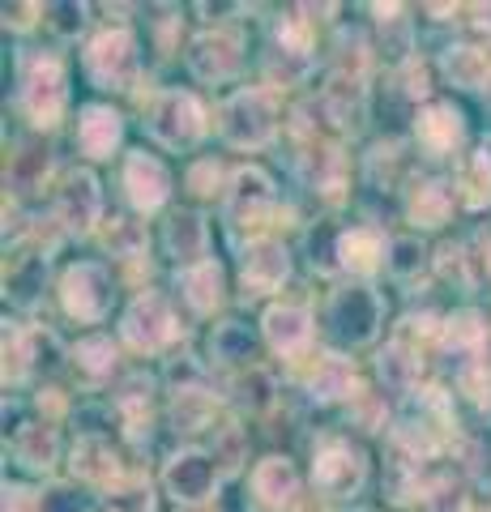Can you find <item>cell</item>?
Returning <instances> with one entry per match:
<instances>
[{"mask_svg": "<svg viewBox=\"0 0 491 512\" xmlns=\"http://www.w3.org/2000/svg\"><path fill=\"white\" fill-rule=\"evenodd\" d=\"M218 128L235 150H261L278 128V103L274 94L252 86V90H235L231 99L218 111Z\"/></svg>", "mask_w": 491, "mask_h": 512, "instance_id": "1", "label": "cell"}, {"mask_svg": "<svg viewBox=\"0 0 491 512\" xmlns=\"http://www.w3.org/2000/svg\"><path fill=\"white\" fill-rule=\"evenodd\" d=\"M150 133L171 150H188L205 133V111L188 90H167L150 107Z\"/></svg>", "mask_w": 491, "mask_h": 512, "instance_id": "2", "label": "cell"}, {"mask_svg": "<svg viewBox=\"0 0 491 512\" xmlns=\"http://www.w3.org/2000/svg\"><path fill=\"white\" fill-rule=\"evenodd\" d=\"M86 73L94 86L124 90L137 73V43L129 30H103L99 39L86 47Z\"/></svg>", "mask_w": 491, "mask_h": 512, "instance_id": "3", "label": "cell"}, {"mask_svg": "<svg viewBox=\"0 0 491 512\" xmlns=\"http://www.w3.org/2000/svg\"><path fill=\"white\" fill-rule=\"evenodd\" d=\"M22 103L30 111V120L52 128L65 111V73H60V60L56 56H35L26 64V77H22Z\"/></svg>", "mask_w": 491, "mask_h": 512, "instance_id": "4", "label": "cell"}, {"mask_svg": "<svg viewBox=\"0 0 491 512\" xmlns=\"http://www.w3.org/2000/svg\"><path fill=\"white\" fill-rule=\"evenodd\" d=\"M60 299H65V312L77 316V320H103L107 308H112V278H107L103 265L94 261H82L73 265L65 282H60Z\"/></svg>", "mask_w": 491, "mask_h": 512, "instance_id": "5", "label": "cell"}, {"mask_svg": "<svg viewBox=\"0 0 491 512\" xmlns=\"http://www.w3.org/2000/svg\"><path fill=\"white\" fill-rule=\"evenodd\" d=\"M120 333H124V342L137 346V350H163L180 329H176V316H171L167 299L154 295V291H146V295H137V299L129 303Z\"/></svg>", "mask_w": 491, "mask_h": 512, "instance_id": "6", "label": "cell"}, {"mask_svg": "<svg viewBox=\"0 0 491 512\" xmlns=\"http://www.w3.org/2000/svg\"><path fill=\"white\" fill-rule=\"evenodd\" d=\"M329 325L342 342L363 346L376 338L380 329V299L368 291V286H351V291H338L329 299Z\"/></svg>", "mask_w": 491, "mask_h": 512, "instance_id": "7", "label": "cell"}, {"mask_svg": "<svg viewBox=\"0 0 491 512\" xmlns=\"http://www.w3.org/2000/svg\"><path fill=\"white\" fill-rule=\"evenodd\" d=\"M312 483L325 495H355L363 487V457L351 444L329 440L312 461Z\"/></svg>", "mask_w": 491, "mask_h": 512, "instance_id": "8", "label": "cell"}, {"mask_svg": "<svg viewBox=\"0 0 491 512\" xmlns=\"http://www.w3.org/2000/svg\"><path fill=\"white\" fill-rule=\"evenodd\" d=\"M240 39L227 35V30H214V35H201L193 39V47H188V64H193V73L201 77V82H227V77L240 73Z\"/></svg>", "mask_w": 491, "mask_h": 512, "instance_id": "9", "label": "cell"}, {"mask_svg": "<svg viewBox=\"0 0 491 512\" xmlns=\"http://www.w3.org/2000/svg\"><path fill=\"white\" fill-rule=\"evenodd\" d=\"M124 192H129V201L137 205V210H158V205L167 201V192H171V175L167 167L158 163L154 154L146 150H133L129 154V163H124Z\"/></svg>", "mask_w": 491, "mask_h": 512, "instance_id": "10", "label": "cell"}, {"mask_svg": "<svg viewBox=\"0 0 491 512\" xmlns=\"http://www.w3.org/2000/svg\"><path fill=\"white\" fill-rule=\"evenodd\" d=\"M60 218H65L69 231H90L99 222V210H103V192H99V180L90 171H73L65 188H60V201H56Z\"/></svg>", "mask_w": 491, "mask_h": 512, "instance_id": "11", "label": "cell"}, {"mask_svg": "<svg viewBox=\"0 0 491 512\" xmlns=\"http://www.w3.org/2000/svg\"><path fill=\"white\" fill-rule=\"evenodd\" d=\"M252 495L274 508V512H291L299 504V474L287 457H265L257 470H252Z\"/></svg>", "mask_w": 491, "mask_h": 512, "instance_id": "12", "label": "cell"}, {"mask_svg": "<svg viewBox=\"0 0 491 512\" xmlns=\"http://www.w3.org/2000/svg\"><path fill=\"white\" fill-rule=\"evenodd\" d=\"M214 461L197 453V448H188V453H176L167 466V491L176 495L180 504H197L205 495L214 491Z\"/></svg>", "mask_w": 491, "mask_h": 512, "instance_id": "13", "label": "cell"}, {"mask_svg": "<svg viewBox=\"0 0 491 512\" xmlns=\"http://www.w3.org/2000/svg\"><path fill=\"white\" fill-rule=\"evenodd\" d=\"M261 325H265L269 346L282 350V355H299L312 342V312L304 303H274Z\"/></svg>", "mask_w": 491, "mask_h": 512, "instance_id": "14", "label": "cell"}, {"mask_svg": "<svg viewBox=\"0 0 491 512\" xmlns=\"http://www.w3.org/2000/svg\"><path fill=\"white\" fill-rule=\"evenodd\" d=\"M291 278V252L278 239H257L244 252V286L252 291H278Z\"/></svg>", "mask_w": 491, "mask_h": 512, "instance_id": "15", "label": "cell"}, {"mask_svg": "<svg viewBox=\"0 0 491 512\" xmlns=\"http://www.w3.org/2000/svg\"><path fill=\"white\" fill-rule=\"evenodd\" d=\"M415 137H419V146L427 154H449V150H457V146H462V137H466L462 111H457L453 103L423 107L419 120H415Z\"/></svg>", "mask_w": 491, "mask_h": 512, "instance_id": "16", "label": "cell"}, {"mask_svg": "<svg viewBox=\"0 0 491 512\" xmlns=\"http://www.w3.org/2000/svg\"><path fill=\"white\" fill-rule=\"evenodd\" d=\"M269 205H274V184L265 180V171L257 167H244V171H235V180H231V218L235 222H257Z\"/></svg>", "mask_w": 491, "mask_h": 512, "instance_id": "17", "label": "cell"}, {"mask_svg": "<svg viewBox=\"0 0 491 512\" xmlns=\"http://www.w3.org/2000/svg\"><path fill=\"white\" fill-rule=\"evenodd\" d=\"M120 133H124V124L112 107H86L82 111V124H77V146H82V154L90 158H107L116 146H120Z\"/></svg>", "mask_w": 491, "mask_h": 512, "instance_id": "18", "label": "cell"}, {"mask_svg": "<svg viewBox=\"0 0 491 512\" xmlns=\"http://www.w3.org/2000/svg\"><path fill=\"white\" fill-rule=\"evenodd\" d=\"M385 252H389V244L368 227H355L338 239V261H342V269H351V274H372L380 261H389Z\"/></svg>", "mask_w": 491, "mask_h": 512, "instance_id": "19", "label": "cell"}, {"mask_svg": "<svg viewBox=\"0 0 491 512\" xmlns=\"http://www.w3.org/2000/svg\"><path fill=\"white\" fill-rule=\"evenodd\" d=\"M163 239H167V252L193 269V265H201L205 244H210V231H205V222L197 214H176V218L167 222V235Z\"/></svg>", "mask_w": 491, "mask_h": 512, "instance_id": "20", "label": "cell"}, {"mask_svg": "<svg viewBox=\"0 0 491 512\" xmlns=\"http://www.w3.org/2000/svg\"><path fill=\"white\" fill-rule=\"evenodd\" d=\"M13 457L22 461L26 470H52L56 457H60V444H56V431L52 427H39V423H26L18 436H13Z\"/></svg>", "mask_w": 491, "mask_h": 512, "instance_id": "21", "label": "cell"}, {"mask_svg": "<svg viewBox=\"0 0 491 512\" xmlns=\"http://www.w3.org/2000/svg\"><path fill=\"white\" fill-rule=\"evenodd\" d=\"M308 389H312L316 402H338V397H346V393L355 389V367H351V359L325 355L321 363H316Z\"/></svg>", "mask_w": 491, "mask_h": 512, "instance_id": "22", "label": "cell"}, {"mask_svg": "<svg viewBox=\"0 0 491 512\" xmlns=\"http://www.w3.org/2000/svg\"><path fill=\"white\" fill-rule=\"evenodd\" d=\"M363 107H368V99H363V86L355 77H338L334 86H325V116L338 128H359Z\"/></svg>", "mask_w": 491, "mask_h": 512, "instance_id": "23", "label": "cell"}, {"mask_svg": "<svg viewBox=\"0 0 491 512\" xmlns=\"http://www.w3.org/2000/svg\"><path fill=\"white\" fill-rule=\"evenodd\" d=\"M180 286H184V299L193 303L197 312H210L214 303L223 299V269H218L214 261H201L193 269H184Z\"/></svg>", "mask_w": 491, "mask_h": 512, "instance_id": "24", "label": "cell"}, {"mask_svg": "<svg viewBox=\"0 0 491 512\" xmlns=\"http://www.w3.org/2000/svg\"><path fill=\"white\" fill-rule=\"evenodd\" d=\"M380 380H385L393 393H410V389H415V380H419L415 350H410L406 342H389L385 350H380Z\"/></svg>", "mask_w": 491, "mask_h": 512, "instance_id": "25", "label": "cell"}, {"mask_svg": "<svg viewBox=\"0 0 491 512\" xmlns=\"http://www.w3.org/2000/svg\"><path fill=\"white\" fill-rule=\"evenodd\" d=\"M449 210H453V188L440 180L419 184L415 197H410V222H419V227H440Z\"/></svg>", "mask_w": 491, "mask_h": 512, "instance_id": "26", "label": "cell"}, {"mask_svg": "<svg viewBox=\"0 0 491 512\" xmlns=\"http://www.w3.org/2000/svg\"><path fill=\"white\" fill-rule=\"evenodd\" d=\"M457 188H462V201L470 205V210L491 205V150H474L466 158L462 175H457Z\"/></svg>", "mask_w": 491, "mask_h": 512, "instance_id": "27", "label": "cell"}, {"mask_svg": "<svg viewBox=\"0 0 491 512\" xmlns=\"http://www.w3.org/2000/svg\"><path fill=\"white\" fill-rule=\"evenodd\" d=\"M210 355L223 359V363H248L252 355H257V338H252V329L240 325V320H227V325L214 329Z\"/></svg>", "mask_w": 491, "mask_h": 512, "instance_id": "28", "label": "cell"}, {"mask_svg": "<svg viewBox=\"0 0 491 512\" xmlns=\"http://www.w3.org/2000/svg\"><path fill=\"white\" fill-rule=\"evenodd\" d=\"M445 73H449V82L462 86V90L483 86L491 77L487 56L479 52V47H449V52H445Z\"/></svg>", "mask_w": 491, "mask_h": 512, "instance_id": "29", "label": "cell"}, {"mask_svg": "<svg viewBox=\"0 0 491 512\" xmlns=\"http://www.w3.org/2000/svg\"><path fill=\"white\" fill-rule=\"evenodd\" d=\"M73 474L90 478V483H107L116 474V453L107 440H82L73 448Z\"/></svg>", "mask_w": 491, "mask_h": 512, "instance_id": "30", "label": "cell"}, {"mask_svg": "<svg viewBox=\"0 0 491 512\" xmlns=\"http://www.w3.org/2000/svg\"><path fill=\"white\" fill-rule=\"evenodd\" d=\"M30 363H35V342H30V333L5 325V380L22 384L26 372H30Z\"/></svg>", "mask_w": 491, "mask_h": 512, "instance_id": "31", "label": "cell"}, {"mask_svg": "<svg viewBox=\"0 0 491 512\" xmlns=\"http://www.w3.org/2000/svg\"><path fill=\"white\" fill-rule=\"evenodd\" d=\"M440 333H445V346H449V350H474V346L487 338L483 320L474 316V312H457V316H449Z\"/></svg>", "mask_w": 491, "mask_h": 512, "instance_id": "32", "label": "cell"}, {"mask_svg": "<svg viewBox=\"0 0 491 512\" xmlns=\"http://www.w3.org/2000/svg\"><path fill=\"white\" fill-rule=\"evenodd\" d=\"M77 367L90 376H107L116 367V346L107 342V338H86V342H77Z\"/></svg>", "mask_w": 491, "mask_h": 512, "instance_id": "33", "label": "cell"}, {"mask_svg": "<svg viewBox=\"0 0 491 512\" xmlns=\"http://www.w3.org/2000/svg\"><path fill=\"white\" fill-rule=\"evenodd\" d=\"M107 248H112L116 256H141V248H146V231L129 218H116L112 231H107Z\"/></svg>", "mask_w": 491, "mask_h": 512, "instance_id": "34", "label": "cell"}, {"mask_svg": "<svg viewBox=\"0 0 491 512\" xmlns=\"http://www.w3.org/2000/svg\"><path fill=\"white\" fill-rule=\"evenodd\" d=\"M107 508L112 512H154V491L146 483H133L116 495H107Z\"/></svg>", "mask_w": 491, "mask_h": 512, "instance_id": "35", "label": "cell"}, {"mask_svg": "<svg viewBox=\"0 0 491 512\" xmlns=\"http://www.w3.org/2000/svg\"><path fill=\"white\" fill-rule=\"evenodd\" d=\"M308 171H312L316 188L334 192V188H338V175H342V158H338L334 150H316V154L308 158Z\"/></svg>", "mask_w": 491, "mask_h": 512, "instance_id": "36", "label": "cell"}, {"mask_svg": "<svg viewBox=\"0 0 491 512\" xmlns=\"http://www.w3.org/2000/svg\"><path fill=\"white\" fill-rule=\"evenodd\" d=\"M389 269H393V274H398V278H406V274H415V269L423 265V248L415 244V239H393V244H389Z\"/></svg>", "mask_w": 491, "mask_h": 512, "instance_id": "37", "label": "cell"}, {"mask_svg": "<svg viewBox=\"0 0 491 512\" xmlns=\"http://www.w3.org/2000/svg\"><path fill=\"white\" fill-rule=\"evenodd\" d=\"M39 282H43V261H26V265H18L9 274V291H13V299L30 303V299H35V286Z\"/></svg>", "mask_w": 491, "mask_h": 512, "instance_id": "38", "label": "cell"}, {"mask_svg": "<svg viewBox=\"0 0 491 512\" xmlns=\"http://www.w3.org/2000/svg\"><path fill=\"white\" fill-rule=\"evenodd\" d=\"M188 188H193L197 197H214L218 192V163L214 158H201V163L188 171Z\"/></svg>", "mask_w": 491, "mask_h": 512, "instance_id": "39", "label": "cell"}, {"mask_svg": "<svg viewBox=\"0 0 491 512\" xmlns=\"http://www.w3.org/2000/svg\"><path fill=\"white\" fill-rule=\"evenodd\" d=\"M39 512H86L82 500H77V491L69 487H52L39 495Z\"/></svg>", "mask_w": 491, "mask_h": 512, "instance_id": "40", "label": "cell"}, {"mask_svg": "<svg viewBox=\"0 0 491 512\" xmlns=\"http://www.w3.org/2000/svg\"><path fill=\"white\" fill-rule=\"evenodd\" d=\"M462 389L479 406H487L491 402V376H487V367H466V372H462Z\"/></svg>", "mask_w": 491, "mask_h": 512, "instance_id": "41", "label": "cell"}, {"mask_svg": "<svg viewBox=\"0 0 491 512\" xmlns=\"http://www.w3.org/2000/svg\"><path fill=\"white\" fill-rule=\"evenodd\" d=\"M47 13H52V26L60 30V35H73V30H82V22H86L82 5H52Z\"/></svg>", "mask_w": 491, "mask_h": 512, "instance_id": "42", "label": "cell"}, {"mask_svg": "<svg viewBox=\"0 0 491 512\" xmlns=\"http://www.w3.org/2000/svg\"><path fill=\"white\" fill-rule=\"evenodd\" d=\"M440 269H445L449 278H457L462 286L470 282V278H466V265H462V252H457V248H445V252H440Z\"/></svg>", "mask_w": 491, "mask_h": 512, "instance_id": "43", "label": "cell"}, {"mask_svg": "<svg viewBox=\"0 0 491 512\" xmlns=\"http://www.w3.org/2000/svg\"><path fill=\"white\" fill-rule=\"evenodd\" d=\"M406 94H410V99H419V94H427V73H423V69H415V64H410V73H406Z\"/></svg>", "mask_w": 491, "mask_h": 512, "instance_id": "44", "label": "cell"}, {"mask_svg": "<svg viewBox=\"0 0 491 512\" xmlns=\"http://www.w3.org/2000/svg\"><path fill=\"white\" fill-rule=\"evenodd\" d=\"M22 500H26V491L5 487V512H22Z\"/></svg>", "mask_w": 491, "mask_h": 512, "instance_id": "45", "label": "cell"}, {"mask_svg": "<svg viewBox=\"0 0 491 512\" xmlns=\"http://www.w3.org/2000/svg\"><path fill=\"white\" fill-rule=\"evenodd\" d=\"M479 13H483V18H479V22H483V30H491V9H479Z\"/></svg>", "mask_w": 491, "mask_h": 512, "instance_id": "46", "label": "cell"}, {"mask_svg": "<svg viewBox=\"0 0 491 512\" xmlns=\"http://www.w3.org/2000/svg\"><path fill=\"white\" fill-rule=\"evenodd\" d=\"M487 99H491V77H487Z\"/></svg>", "mask_w": 491, "mask_h": 512, "instance_id": "47", "label": "cell"}]
</instances>
